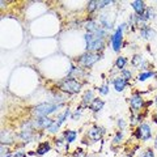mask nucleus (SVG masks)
I'll list each match as a JSON object with an SVG mask.
<instances>
[{
  "instance_id": "f257e3e1",
  "label": "nucleus",
  "mask_w": 157,
  "mask_h": 157,
  "mask_svg": "<svg viewBox=\"0 0 157 157\" xmlns=\"http://www.w3.org/2000/svg\"><path fill=\"white\" fill-rule=\"evenodd\" d=\"M85 41H86V50L88 51H97L104 48V41L98 39L93 33H88L85 36Z\"/></svg>"
},
{
  "instance_id": "f03ea898",
  "label": "nucleus",
  "mask_w": 157,
  "mask_h": 157,
  "mask_svg": "<svg viewBox=\"0 0 157 157\" xmlns=\"http://www.w3.org/2000/svg\"><path fill=\"white\" fill-rule=\"evenodd\" d=\"M58 109V106L55 104H50V102H45V104H41L36 106L33 109V114L37 117H47L48 114H51Z\"/></svg>"
},
{
  "instance_id": "7ed1b4c3",
  "label": "nucleus",
  "mask_w": 157,
  "mask_h": 157,
  "mask_svg": "<svg viewBox=\"0 0 157 157\" xmlns=\"http://www.w3.org/2000/svg\"><path fill=\"white\" fill-rule=\"evenodd\" d=\"M81 85L75 80V78H70V80H66L60 84V89L63 92H68V93H77L80 90Z\"/></svg>"
},
{
  "instance_id": "20e7f679",
  "label": "nucleus",
  "mask_w": 157,
  "mask_h": 157,
  "mask_svg": "<svg viewBox=\"0 0 157 157\" xmlns=\"http://www.w3.org/2000/svg\"><path fill=\"white\" fill-rule=\"evenodd\" d=\"M100 59V55L98 54H94V52H88V54H85V55H82L81 58H80V63L84 67H90V66H93L94 63Z\"/></svg>"
},
{
  "instance_id": "39448f33",
  "label": "nucleus",
  "mask_w": 157,
  "mask_h": 157,
  "mask_svg": "<svg viewBox=\"0 0 157 157\" xmlns=\"http://www.w3.org/2000/svg\"><path fill=\"white\" fill-rule=\"evenodd\" d=\"M122 32H123V26H121L118 30L115 32V34L111 38V45H113V48L114 51H119L121 48V45H122Z\"/></svg>"
},
{
  "instance_id": "423d86ee",
  "label": "nucleus",
  "mask_w": 157,
  "mask_h": 157,
  "mask_svg": "<svg viewBox=\"0 0 157 157\" xmlns=\"http://www.w3.org/2000/svg\"><path fill=\"white\" fill-rule=\"evenodd\" d=\"M52 119H50V118H46V117H39L37 118L36 121H34V126L37 127V128H50V127L52 126Z\"/></svg>"
},
{
  "instance_id": "0eeeda50",
  "label": "nucleus",
  "mask_w": 157,
  "mask_h": 157,
  "mask_svg": "<svg viewBox=\"0 0 157 157\" xmlns=\"http://www.w3.org/2000/svg\"><path fill=\"white\" fill-rule=\"evenodd\" d=\"M137 137L141 140H148L151 137V127L148 124H141L137 128Z\"/></svg>"
},
{
  "instance_id": "6e6552de",
  "label": "nucleus",
  "mask_w": 157,
  "mask_h": 157,
  "mask_svg": "<svg viewBox=\"0 0 157 157\" xmlns=\"http://www.w3.org/2000/svg\"><path fill=\"white\" fill-rule=\"evenodd\" d=\"M68 114H70V111H68V110L63 113V114H62L60 117H59V119L55 122V123H52V126L50 127V128H48V131H50V132H56V131H58V128L60 127V124L63 123V122H64V119L68 117Z\"/></svg>"
},
{
  "instance_id": "1a4fd4ad",
  "label": "nucleus",
  "mask_w": 157,
  "mask_h": 157,
  "mask_svg": "<svg viewBox=\"0 0 157 157\" xmlns=\"http://www.w3.org/2000/svg\"><path fill=\"white\" fill-rule=\"evenodd\" d=\"M126 85H127V80L123 78V77H118V78L114 80V88H115V90H118V92L123 90L126 88Z\"/></svg>"
},
{
  "instance_id": "9d476101",
  "label": "nucleus",
  "mask_w": 157,
  "mask_h": 157,
  "mask_svg": "<svg viewBox=\"0 0 157 157\" xmlns=\"http://www.w3.org/2000/svg\"><path fill=\"white\" fill-rule=\"evenodd\" d=\"M131 6H132V8L135 9V12H136L137 14H140V16H141V14L144 13V11H145L144 3H143V2H139V0H136V2H132Z\"/></svg>"
},
{
  "instance_id": "9b49d317",
  "label": "nucleus",
  "mask_w": 157,
  "mask_h": 157,
  "mask_svg": "<svg viewBox=\"0 0 157 157\" xmlns=\"http://www.w3.org/2000/svg\"><path fill=\"white\" fill-rule=\"evenodd\" d=\"M131 106L134 107V109H140L141 106H143V100H141V97L139 94H135V96H132L131 97Z\"/></svg>"
},
{
  "instance_id": "f8f14e48",
  "label": "nucleus",
  "mask_w": 157,
  "mask_h": 157,
  "mask_svg": "<svg viewBox=\"0 0 157 157\" xmlns=\"http://www.w3.org/2000/svg\"><path fill=\"white\" fill-rule=\"evenodd\" d=\"M102 128H100V127H93V128L89 131V137L93 140H100L101 136H102Z\"/></svg>"
},
{
  "instance_id": "ddd939ff",
  "label": "nucleus",
  "mask_w": 157,
  "mask_h": 157,
  "mask_svg": "<svg viewBox=\"0 0 157 157\" xmlns=\"http://www.w3.org/2000/svg\"><path fill=\"white\" fill-rule=\"evenodd\" d=\"M90 109L93 111H98L102 109V106H104V101L100 100V98H93V101L90 102Z\"/></svg>"
},
{
  "instance_id": "4468645a",
  "label": "nucleus",
  "mask_w": 157,
  "mask_h": 157,
  "mask_svg": "<svg viewBox=\"0 0 157 157\" xmlns=\"http://www.w3.org/2000/svg\"><path fill=\"white\" fill-rule=\"evenodd\" d=\"M50 151V144L48 143H42V144H39V147L37 148V153L38 155H45L46 152Z\"/></svg>"
},
{
  "instance_id": "2eb2a0df",
  "label": "nucleus",
  "mask_w": 157,
  "mask_h": 157,
  "mask_svg": "<svg viewBox=\"0 0 157 157\" xmlns=\"http://www.w3.org/2000/svg\"><path fill=\"white\" fill-rule=\"evenodd\" d=\"M85 28H86V30H89V33H94L98 30V26H97V24L94 21H89V22H86L85 24Z\"/></svg>"
},
{
  "instance_id": "dca6fc26",
  "label": "nucleus",
  "mask_w": 157,
  "mask_h": 157,
  "mask_svg": "<svg viewBox=\"0 0 157 157\" xmlns=\"http://www.w3.org/2000/svg\"><path fill=\"white\" fill-rule=\"evenodd\" d=\"M64 137H66V140L68 141V143H72V141L76 139V132L75 131H66Z\"/></svg>"
},
{
  "instance_id": "f3484780",
  "label": "nucleus",
  "mask_w": 157,
  "mask_h": 157,
  "mask_svg": "<svg viewBox=\"0 0 157 157\" xmlns=\"http://www.w3.org/2000/svg\"><path fill=\"white\" fill-rule=\"evenodd\" d=\"M141 62H143V58L140 55H135L134 59H132V66L134 67H139L141 64Z\"/></svg>"
},
{
  "instance_id": "a211bd4d",
  "label": "nucleus",
  "mask_w": 157,
  "mask_h": 157,
  "mask_svg": "<svg viewBox=\"0 0 157 157\" xmlns=\"http://www.w3.org/2000/svg\"><path fill=\"white\" fill-rule=\"evenodd\" d=\"M152 76H153V73H152V72H143V73H140V75H139V80L144 81L148 77H152Z\"/></svg>"
},
{
  "instance_id": "6ab92c4d",
  "label": "nucleus",
  "mask_w": 157,
  "mask_h": 157,
  "mask_svg": "<svg viewBox=\"0 0 157 157\" xmlns=\"http://www.w3.org/2000/svg\"><path fill=\"white\" fill-rule=\"evenodd\" d=\"M92 97H93V92H92V90H88V92L85 93V96H84V98H82V100H84L85 104H88L89 101H93Z\"/></svg>"
},
{
  "instance_id": "aec40b11",
  "label": "nucleus",
  "mask_w": 157,
  "mask_h": 157,
  "mask_svg": "<svg viewBox=\"0 0 157 157\" xmlns=\"http://www.w3.org/2000/svg\"><path fill=\"white\" fill-rule=\"evenodd\" d=\"M126 62H127L126 58H122V56L118 58V60H117V67H118V68H123L124 64H126Z\"/></svg>"
},
{
  "instance_id": "412c9836",
  "label": "nucleus",
  "mask_w": 157,
  "mask_h": 157,
  "mask_svg": "<svg viewBox=\"0 0 157 157\" xmlns=\"http://www.w3.org/2000/svg\"><path fill=\"white\" fill-rule=\"evenodd\" d=\"M96 8H98V2H89V4H88V11L93 12Z\"/></svg>"
},
{
  "instance_id": "4be33fe9",
  "label": "nucleus",
  "mask_w": 157,
  "mask_h": 157,
  "mask_svg": "<svg viewBox=\"0 0 157 157\" xmlns=\"http://www.w3.org/2000/svg\"><path fill=\"white\" fill-rule=\"evenodd\" d=\"M122 73H123V78H126V80H128V78H131V72L130 71H126V70H123L122 71Z\"/></svg>"
},
{
  "instance_id": "5701e85b",
  "label": "nucleus",
  "mask_w": 157,
  "mask_h": 157,
  "mask_svg": "<svg viewBox=\"0 0 157 157\" xmlns=\"http://www.w3.org/2000/svg\"><path fill=\"white\" fill-rule=\"evenodd\" d=\"M141 157H153V152H152L151 149H148V151L144 152V155L141 156Z\"/></svg>"
},
{
  "instance_id": "b1692460",
  "label": "nucleus",
  "mask_w": 157,
  "mask_h": 157,
  "mask_svg": "<svg viewBox=\"0 0 157 157\" xmlns=\"http://www.w3.org/2000/svg\"><path fill=\"white\" fill-rule=\"evenodd\" d=\"M100 93H102V94H107V86H106V85L101 86V88H100Z\"/></svg>"
},
{
  "instance_id": "393cba45",
  "label": "nucleus",
  "mask_w": 157,
  "mask_h": 157,
  "mask_svg": "<svg viewBox=\"0 0 157 157\" xmlns=\"http://www.w3.org/2000/svg\"><path fill=\"white\" fill-rule=\"evenodd\" d=\"M75 157H84V152H82L81 149H77L76 153H75Z\"/></svg>"
},
{
  "instance_id": "a878e982",
  "label": "nucleus",
  "mask_w": 157,
  "mask_h": 157,
  "mask_svg": "<svg viewBox=\"0 0 157 157\" xmlns=\"http://www.w3.org/2000/svg\"><path fill=\"white\" fill-rule=\"evenodd\" d=\"M111 2H98V8H104L106 4H110Z\"/></svg>"
},
{
  "instance_id": "bb28decb",
  "label": "nucleus",
  "mask_w": 157,
  "mask_h": 157,
  "mask_svg": "<svg viewBox=\"0 0 157 157\" xmlns=\"http://www.w3.org/2000/svg\"><path fill=\"white\" fill-rule=\"evenodd\" d=\"M121 139H122V134H121V132H118L117 136H115V139H114V141H115V143H119Z\"/></svg>"
},
{
  "instance_id": "cd10ccee",
  "label": "nucleus",
  "mask_w": 157,
  "mask_h": 157,
  "mask_svg": "<svg viewBox=\"0 0 157 157\" xmlns=\"http://www.w3.org/2000/svg\"><path fill=\"white\" fill-rule=\"evenodd\" d=\"M24 156H25V155L21 153V152H20V153H16V155H14V157H24Z\"/></svg>"
},
{
  "instance_id": "c85d7f7f",
  "label": "nucleus",
  "mask_w": 157,
  "mask_h": 157,
  "mask_svg": "<svg viewBox=\"0 0 157 157\" xmlns=\"http://www.w3.org/2000/svg\"><path fill=\"white\" fill-rule=\"evenodd\" d=\"M155 121L157 122V113H156V115H155Z\"/></svg>"
},
{
  "instance_id": "c756f323",
  "label": "nucleus",
  "mask_w": 157,
  "mask_h": 157,
  "mask_svg": "<svg viewBox=\"0 0 157 157\" xmlns=\"http://www.w3.org/2000/svg\"><path fill=\"white\" fill-rule=\"evenodd\" d=\"M155 145H156V147H157V139H156V143H155Z\"/></svg>"
},
{
  "instance_id": "7c9ffc66",
  "label": "nucleus",
  "mask_w": 157,
  "mask_h": 157,
  "mask_svg": "<svg viewBox=\"0 0 157 157\" xmlns=\"http://www.w3.org/2000/svg\"><path fill=\"white\" fill-rule=\"evenodd\" d=\"M156 105H157V98H156Z\"/></svg>"
}]
</instances>
